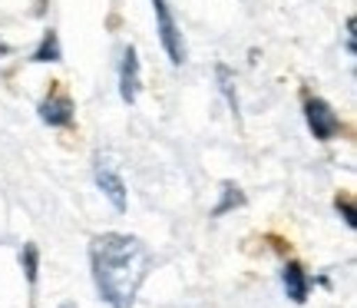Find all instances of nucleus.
<instances>
[{"instance_id":"nucleus-2","label":"nucleus","mask_w":357,"mask_h":308,"mask_svg":"<svg viewBox=\"0 0 357 308\" xmlns=\"http://www.w3.org/2000/svg\"><path fill=\"white\" fill-rule=\"evenodd\" d=\"M153 10H155V30H159V43L166 50L169 64L182 66L189 60V50H185V40H182V30H178L176 17H172V7L169 0H153Z\"/></svg>"},{"instance_id":"nucleus-3","label":"nucleus","mask_w":357,"mask_h":308,"mask_svg":"<svg viewBox=\"0 0 357 308\" xmlns=\"http://www.w3.org/2000/svg\"><path fill=\"white\" fill-rule=\"evenodd\" d=\"M37 113H40V119L53 129H73L77 126V103H73V96L63 90V83H50V90H47L43 100H40Z\"/></svg>"},{"instance_id":"nucleus-13","label":"nucleus","mask_w":357,"mask_h":308,"mask_svg":"<svg viewBox=\"0 0 357 308\" xmlns=\"http://www.w3.org/2000/svg\"><path fill=\"white\" fill-rule=\"evenodd\" d=\"M354 17H347V53H354L357 47H354Z\"/></svg>"},{"instance_id":"nucleus-14","label":"nucleus","mask_w":357,"mask_h":308,"mask_svg":"<svg viewBox=\"0 0 357 308\" xmlns=\"http://www.w3.org/2000/svg\"><path fill=\"white\" fill-rule=\"evenodd\" d=\"M10 53H13V47L7 43V40H0V57H10Z\"/></svg>"},{"instance_id":"nucleus-11","label":"nucleus","mask_w":357,"mask_h":308,"mask_svg":"<svg viewBox=\"0 0 357 308\" xmlns=\"http://www.w3.org/2000/svg\"><path fill=\"white\" fill-rule=\"evenodd\" d=\"M215 77H218V90H222V96L229 100V110L231 116H238V93H235V73H231L225 64L215 66Z\"/></svg>"},{"instance_id":"nucleus-5","label":"nucleus","mask_w":357,"mask_h":308,"mask_svg":"<svg viewBox=\"0 0 357 308\" xmlns=\"http://www.w3.org/2000/svg\"><path fill=\"white\" fill-rule=\"evenodd\" d=\"M142 90V64H139V50L129 43L126 50H123V60H119V96L123 103H136Z\"/></svg>"},{"instance_id":"nucleus-9","label":"nucleus","mask_w":357,"mask_h":308,"mask_svg":"<svg viewBox=\"0 0 357 308\" xmlns=\"http://www.w3.org/2000/svg\"><path fill=\"white\" fill-rule=\"evenodd\" d=\"M218 196H222V199H218V205L212 209V216H215V219L229 216V212H235V209H242V205L248 203L238 182H222V193H218Z\"/></svg>"},{"instance_id":"nucleus-12","label":"nucleus","mask_w":357,"mask_h":308,"mask_svg":"<svg viewBox=\"0 0 357 308\" xmlns=\"http://www.w3.org/2000/svg\"><path fill=\"white\" fill-rule=\"evenodd\" d=\"M334 209H337V216L344 219V226L351 232L357 229V209H354V196L351 193H337V199H334Z\"/></svg>"},{"instance_id":"nucleus-6","label":"nucleus","mask_w":357,"mask_h":308,"mask_svg":"<svg viewBox=\"0 0 357 308\" xmlns=\"http://www.w3.org/2000/svg\"><path fill=\"white\" fill-rule=\"evenodd\" d=\"M281 288H284V295L291 298L294 305H305L307 302V295H311V275H307V269L298 258L284 262V269H281Z\"/></svg>"},{"instance_id":"nucleus-1","label":"nucleus","mask_w":357,"mask_h":308,"mask_svg":"<svg viewBox=\"0 0 357 308\" xmlns=\"http://www.w3.org/2000/svg\"><path fill=\"white\" fill-rule=\"evenodd\" d=\"M149 262L146 242L126 232H102L89 242L93 285L109 308H132L149 275Z\"/></svg>"},{"instance_id":"nucleus-4","label":"nucleus","mask_w":357,"mask_h":308,"mask_svg":"<svg viewBox=\"0 0 357 308\" xmlns=\"http://www.w3.org/2000/svg\"><path fill=\"white\" fill-rule=\"evenodd\" d=\"M305 123L318 142H334L344 133L341 116L334 113V106L328 100H321V96H305Z\"/></svg>"},{"instance_id":"nucleus-15","label":"nucleus","mask_w":357,"mask_h":308,"mask_svg":"<svg viewBox=\"0 0 357 308\" xmlns=\"http://www.w3.org/2000/svg\"><path fill=\"white\" fill-rule=\"evenodd\" d=\"M60 308H77V305H73V302H63V305H60Z\"/></svg>"},{"instance_id":"nucleus-10","label":"nucleus","mask_w":357,"mask_h":308,"mask_svg":"<svg viewBox=\"0 0 357 308\" xmlns=\"http://www.w3.org/2000/svg\"><path fill=\"white\" fill-rule=\"evenodd\" d=\"M20 265H24V275H26V285L30 292L37 288V279H40V249L33 242H26L20 249Z\"/></svg>"},{"instance_id":"nucleus-7","label":"nucleus","mask_w":357,"mask_h":308,"mask_svg":"<svg viewBox=\"0 0 357 308\" xmlns=\"http://www.w3.org/2000/svg\"><path fill=\"white\" fill-rule=\"evenodd\" d=\"M93 179H96V186H100V193L113 203L116 212H126L129 205V196H126V182H123V176L116 173L113 166H96V173H93Z\"/></svg>"},{"instance_id":"nucleus-8","label":"nucleus","mask_w":357,"mask_h":308,"mask_svg":"<svg viewBox=\"0 0 357 308\" xmlns=\"http://www.w3.org/2000/svg\"><path fill=\"white\" fill-rule=\"evenodd\" d=\"M63 60V47H60V34L56 30H43V37H40V43L33 47V53H30V64H60Z\"/></svg>"}]
</instances>
